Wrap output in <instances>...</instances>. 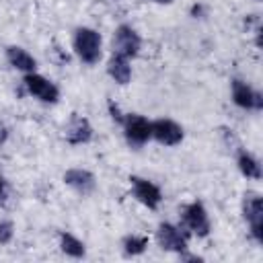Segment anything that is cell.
I'll return each instance as SVG.
<instances>
[{
	"label": "cell",
	"instance_id": "277c9868",
	"mask_svg": "<svg viewBox=\"0 0 263 263\" xmlns=\"http://www.w3.org/2000/svg\"><path fill=\"white\" fill-rule=\"evenodd\" d=\"M140 35L129 27V25H119L117 31H115V39H113V47L117 55H123V58H136L138 51H140Z\"/></svg>",
	"mask_w": 263,
	"mask_h": 263
},
{
	"label": "cell",
	"instance_id": "3957f363",
	"mask_svg": "<svg viewBox=\"0 0 263 263\" xmlns=\"http://www.w3.org/2000/svg\"><path fill=\"white\" fill-rule=\"evenodd\" d=\"M242 214H245V220L249 222L253 238L257 242H263V199L257 193L245 195Z\"/></svg>",
	"mask_w": 263,
	"mask_h": 263
},
{
	"label": "cell",
	"instance_id": "5bb4252c",
	"mask_svg": "<svg viewBox=\"0 0 263 263\" xmlns=\"http://www.w3.org/2000/svg\"><path fill=\"white\" fill-rule=\"evenodd\" d=\"M6 60L10 62V66H14L16 70H23V72H35V68H37V62H35V58L31 55V53H27L23 47H8L6 49Z\"/></svg>",
	"mask_w": 263,
	"mask_h": 263
},
{
	"label": "cell",
	"instance_id": "7c38bea8",
	"mask_svg": "<svg viewBox=\"0 0 263 263\" xmlns=\"http://www.w3.org/2000/svg\"><path fill=\"white\" fill-rule=\"evenodd\" d=\"M90 138H92V127L88 119H84L82 115H74L66 129V140L76 146V144H86Z\"/></svg>",
	"mask_w": 263,
	"mask_h": 263
},
{
	"label": "cell",
	"instance_id": "d6986e66",
	"mask_svg": "<svg viewBox=\"0 0 263 263\" xmlns=\"http://www.w3.org/2000/svg\"><path fill=\"white\" fill-rule=\"evenodd\" d=\"M4 197H6V185H4V179L0 177V203H4Z\"/></svg>",
	"mask_w": 263,
	"mask_h": 263
},
{
	"label": "cell",
	"instance_id": "e0dca14e",
	"mask_svg": "<svg viewBox=\"0 0 263 263\" xmlns=\"http://www.w3.org/2000/svg\"><path fill=\"white\" fill-rule=\"evenodd\" d=\"M146 247H148V238L146 236L132 234V236H125L123 238V251H125V255H140V253H144Z\"/></svg>",
	"mask_w": 263,
	"mask_h": 263
},
{
	"label": "cell",
	"instance_id": "30bf717a",
	"mask_svg": "<svg viewBox=\"0 0 263 263\" xmlns=\"http://www.w3.org/2000/svg\"><path fill=\"white\" fill-rule=\"evenodd\" d=\"M156 238H158V245L164 249V251H177V253H183L187 249V238L181 234V230L173 224H160L158 230H156Z\"/></svg>",
	"mask_w": 263,
	"mask_h": 263
},
{
	"label": "cell",
	"instance_id": "5b68a950",
	"mask_svg": "<svg viewBox=\"0 0 263 263\" xmlns=\"http://www.w3.org/2000/svg\"><path fill=\"white\" fill-rule=\"evenodd\" d=\"M23 82H25L27 90H29L33 97H37L39 101H43V103H55V101L60 99L58 86H55L53 82H49L47 78L35 74V72L25 74V80H23Z\"/></svg>",
	"mask_w": 263,
	"mask_h": 263
},
{
	"label": "cell",
	"instance_id": "ffe728a7",
	"mask_svg": "<svg viewBox=\"0 0 263 263\" xmlns=\"http://www.w3.org/2000/svg\"><path fill=\"white\" fill-rule=\"evenodd\" d=\"M6 136H8V134H6V127H4V125H0V144H4Z\"/></svg>",
	"mask_w": 263,
	"mask_h": 263
},
{
	"label": "cell",
	"instance_id": "4fadbf2b",
	"mask_svg": "<svg viewBox=\"0 0 263 263\" xmlns=\"http://www.w3.org/2000/svg\"><path fill=\"white\" fill-rule=\"evenodd\" d=\"M107 72H109V76H111L117 84H127L129 78H132V68H129L127 58L117 55V53L111 55V60H109V64H107Z\"/></svg>",
	"mask_w": 263,
	"mask_h": 263
},
{
	"label": "cell",
	"instance_id": "52a82bcc",
	"mask_svg": "<svg viewBox=\"0 0 263 263\" xmlns=\"http://www.w3.org/2000/svg\"><path fill=\"white\" fill-rule=\"evenodd\" d=\"M129 181H132V187H134V195H136V199H138L140 203H144L146 208L156 210L158 203H160V199H162L160 189H158L152 181L142 179V177H132Z\"/></svg>",
	"mask_w": 263,
	"mask_h": 263
},
{
	"label": "cell",
	"instance_id": "2e32d148",
	"mask_svg": "<svg viewBox=\"0 0 263 263\" xmlns=\"http://www.w3.org/2000/svg\"><path fill=\"white\" fill-rule=\"evenodd\" d=\"M238 168L245 177L249 179H261V168H259V162L245 150L238 152Z\"/></svg>",
	"mask_w": 263,
	"mask_h": 263
},
{
	"label": "cell",
	"instance_id": "8fae6325",
	"mask_svg": "<svg viewBox=\"0 0 263 263\" xmlns=\"http://www.w3.org/2000/svg\"><path fill=\"white\" fill-rule=\"evenodd\" d=\"M64 181H66V185H70L72 189H76L82 195H88L95 189V175L90 171H84V168H70V171H66Z\"/></svg>",
	"mask_w": 263,
	"mask_h": 263
},
{
	"label": "cell",
	"instance_id": "ac0fdd59",
	"mask_svg": "<svg viewBox=\"0 0 263 263\" xmlns=\"http://www.w3.org/2000/svg\"><path fill=\"white\" fill-rule=\"evenodd\" d=\"M12 234H14L12 222H8V220L0 222V245H8L12 240Z\"/></svg>",
	"mask_w": 263,
	"mask_h": 263
},
{
	"label": "cell",
	"instance_id": "9c48e42d",
	"mask_svg": "<svg viewBox=\"0 0 263 263\" xmlns=\"http://www.w3.org/2000/svg\"><path fill=\"white\" fill-rule=\"evenodd\" d=\"M232 101L242 109H263V97L261 92L253 90L242 80H232Z\"/></svg>",
	"mask_w": 263,
	"mask_h": 263
},
{
	"label": "cell",
	"instance_id": "44dd1931",
	"mask_svg": "<svg viewBox=\"0 0 263 263\" xmlns=\"http://www.w3.org/2000/svg\"><path fill=\"white\" fill-rule=\"evenodd\" d=\"M154 2H158V4H171L173 0H154Z\"/></svg>",
	"mask_w": 263,
	"mask_h": 263
},
{
	"label": "cell",
	"instance_id": "7a4b0ae2",
	"mask_svg": "<svg viewBox=\"0 0 263 263\" xmlns=\"http://www.w3.org/2000/svg\"><path fill=\"white\" fill-rule=\"evenodd\" d=\"M121 123L125 129V140L132 148H140L152 138V123L142 115H127Z\"/></svg>",
	"mask_w": 263,
	"mask_h": 263
},
{
	"label": "cell",
	"instance_id": "9a60e30c",
	"mask_svg": "<svg viewBox=\"0 0 263 263\" xmlns=\"http://www.w3.org/2000/svg\"><path fill=\"white\" fill-rule=\"evenodd\" d=\"M60 247L70 257H76V259L84 257V245H82V240H78L70 232H60Z\"/></svg>",
	"mask_w": 263,
	"mask_h": 263
},
{
	"label": "cell",
	"instance_id": "8992f818",
	"mask_svg": "<svg viewBox=\"0 0 263 263\" xmlns=\"http://www.w3.org/2000/svg\"><path fill=\"white\" fill-rule=\"evenodd\" d=\"M183 222L197 236H208V232H210L208 212H205L203 203H199V201H191V203L185 205V210H183Z\"/></svg>",
	"mask_w": 263,
	"mask_h": 263
},
{
	"label": "cell",
	"instance_id": "6da1fadb",
	"mask_svg": "<svg viewBox=\"0 0 263 263\" xmlns=\"http://www.w3.org/2000/svg\"><path fill=\"white\" fill-rule=\"evenodd\" d=\"M74 49L84 64H97L101 58V35L95 29L80 27L74 33Z\"/></svg>",
	"mask_w": 263,
	"mask_h": 263
},
{
	"label": "cell",
	"instance_id": "ba28073f",
	"mask_svg": "<svg viewBox=\"0 0 263 263\" xmlns=\"http://www.w3.org/2000/svg\"><path fill=\"white\" fill-rule=\"evenodd\" d=\"M152 138L164 146H177L183 140V129L173 119H156L152 121Z\"/></svg>",
	"mask_w": 263,
	"mask_h": 263
}]
</instances>
